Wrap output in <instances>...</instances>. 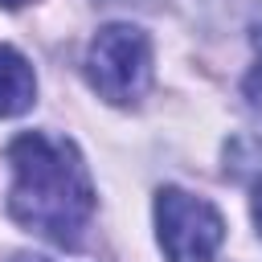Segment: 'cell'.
I'll return each mask as SVG.
<instances>
[{
  "instance_id": "obj_1",
  "label": "cell",
  "mask_w": 262,
  "mask_h": 262,
  "mask_svg": "<svg viewBox=\"0 0 262 262\" xmlns=\"http://www.w3.org/2000/svg\"><path fill=\"white\" fill-rule=\"evenodd\" d=\"M8 164H12V188H8L12 221L57 246H78L94 213V184L78 147L61 135L25 131L8 143Z\"/></svg>"
},
{
  "instance_id": "obj_2",
  "label": "cell",
  "mask_w": 262,
  "mask_h": 262,
  "mask_svg": "<svg viewBox=\"0 0 262 262\" xmlns=\"http://www.w3.org/2000/svg\"><path fill=\"white\" fill-rule=\"evenodd\" d=\"M86 78L106 102H135L151 82V41L135 25H106L90 41Z\"/></svg>"
},
{
  "instance_id": "obj_3",
  "label": "cell",
  "mask_w": 262,
  "mask_h": 262,
  "mask_svg": "<svg viewBox=\"0 0 262 262\" xmlns=\"http://www.w3.org/2000/svg\"><path fill=\"white\" fill-rule=\"evenodd\" d=\"M156 229L168 262H213L225 242L221 213L184 188H160L156 196Z\"/></svg>"
},
{
  "instance_id": "obj_4",
  "label": "cell",
  "mask_w": 262,
  "mask_h": 262,
  "mask_svg": "<svg viewBox=\"0 0 262 262\" xmlns=\"http://www.w3.org/2000/svg\"><path fill=\"white\" fill-rule=\"evenodd\" d=\"M37 98V78H33V66L12 49V45H0V119H12V115H25Z\"/></svg>"
},
{
  "instance_id": "obj_5",
  "label": "cell",
  "mask_w": 262,
  "mask_h": 262,
  "mask_svg": "<svg viewBox=\"0 0 262 262\" xmlns=\"http://www.w3.org/2000/svg\"><path fill=\"white\" fill-rule=\"evenodd\" d=\"M250 41H254V70H250V78H246V94H250L254 102H262V8H258L254 20H250Z\"/></svg>"
},
{
  "instance_id": "obj_6",
  "label": "cell",
  "mask_w": 262,
  "mask_h": 262,
  "mask_svg": "<svg viewBox=\"0 0 262 262\" xmlns=\"http://www.w3.org/2000/svg\"><path fill=\"white\" fill-rule=\"evenodd\" d=\"M254 221H258V229H262V180H258V188H254Z\"/></svg>"
},
{
  "instance_id": "obj_7",
  "label": "cell",
  "mask_w": 262,
  "mask_h": 262,
  "mask_svg": "<svg viewBox=\"0 0 262 262\" xmlns=\"http://www.w3.org/2000/svg\"><path fill=\"white\" fill-rule=\"evenodd\" d=\"M16 262H49V258H37V254H25V258H16Z\"/></svg>"
},
{
  "instance_id": "obj_8",
  "label": "cell",
  "mask_w": 262,
  "mask_h": 262,
  "mask_svg": "<svg viewBox=\"0 0 262 262\" xmlns=\"http://www.w3.org/2000/svg\"><path fill=\"white\" fill-rule=\"evenodd\" d=\"M0 4H4V8H16V4H25V0H0Z\"/></svg>"
}]
</instances>
